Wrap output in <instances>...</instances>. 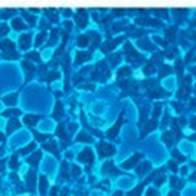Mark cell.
<instances>
[{
  "label": "cell",
  "mask_w": 196,
  "mask_h": 196,
  "mask_svg": "<svg viewBox=\"0 0 196 196\" xmlns=\"http://www.w3.org/2000/svg\"><path fill=\"white\" fill-rule=\"evenodd\" d=\"M169 166H170V169H171L174 173H175V171H178V167H177V165L174 163L173 161H170V162H169Z\"/></svg>",
  "instance_id": "obj_14"
},
{
  "label": "cell",
  "mask_w": 196,
  "mask_h": 196,
  "mask_svg": "<svg viewBox=\"0 0 196 196\" xmlns=\"http://www.w3.org/2000/svg\"><path fill=\"white\" fill-rule=\"evenodd\" d=\"M80 173H81V170L78 169L77 166H72V174L73 175H80Z\"/></svg>",
  "instance_id": "obj_13"
},
{
  "label": "cell",
  "mask_w": 196,
  "mask_h": 196,
  "mask_svg": "<svg viewBox=\"0 0 196 196\" xmlns=\"http://www.w3.org/2000/svg\"><path fill=\"white\" fill-rule=\"evenodd\" d=\"M149 170H150V163H148V162L143 163L141 166L136 167V171H137L139 175H144V174H145L146 171H149Z\"/></svg>",
  "instance_id": "obj_6"
},
{
  "label": "cell",
  "mask_w": 196,
  "mask_h": 196,
  "mask_svg": "<svg viewBox=\"0 0 196 196\" xmlns=\"http://www.w3.org/2000/svg\"><path fill=\"white\" fill-rule=\"evenodd\" d=\"M169 196H179L177 192H171V194H169Z\"/></svg>",
  "instance_id": "obj_21"
},
{
  "label": "cell",
  "mask_w": 196,
  "mask_h": 196,
  "mask_svg": "<svg viewBox=\"0 0 196 196\" xmlns=\"http://www.w3.org/2000/svg\"><path fill=\"white\" fill-rule=\"evenodd\" d=\"M163 140L166 141L167 144H171V139H170V135H165V137H163Z\"/></svg>",
  "instance_id": "obj_17"
},
{
  "label": "cell",
  "mask_w": 196,
  "mask_h": 196,
  "mask_svg": "<svg viewBox=\"0 0 196 196\" xmlns=\"http://www.w3.org/2000/svg\"><path fill=\"white\" fill-rule=\"evenodd\" d=\"M67 169H68V167H67V163L64 162V163L62 165V175H63V177L65 178V179H67V178H68V174H67Z\"/></svg>",
  "instance_id": "obj_11"
},
{
  "label": "cell",
  "mask_w": 196,
  "mask_h": 196,
  "mask_svg": "<svg viewBox=\"0 0 196 196\" xmlns=\"http://www.w3.org/2000/svg\"><path fill=\"white\" fill-rule=\"evenodd\" d=\"M47 187H49V182H47L46 177L41 175V178H39V192H41L42 195H46Z\"/></svg>",
  "instance_id": "obj_3"
},
{
  "label": "cell",
  "mask_w": 196,
  "mask_h": 196,
  "mask_svg": "<svg viewBox=\"0 0 196 196\" xmlns=\"http://www.w3.org/2000/svg\"><path fill=\"white\" fill-rule=\"evenodd\" d=\"M102 173H112V174H119V171H118V170H115L114 167H112V163H111V162H107L106 165H103Z\"/></svg>",
  "instance_id": "obj_7"
},
{
  "label": "cell",
  "mask_w": 196,
  "mask_h": 196,
  "mask_svg": "<svg viewBox=\"0 0 196 196\" xmlns=\"http://www.w3.org/2000/svg\"><path fill=\"white\" fill-rule=\"evenodd\" d=\"M56 194H58V187H54L51 190V196H56Z\"/></svg>",
  "instance_id": "obj_18"
},
{
  "label": "cell",
  "mask_w": 196,
  "mask_h": 196,
  "mask_svg": "<svg viewBox=\"0 0 196 196\" xmlns=\"http://www.w3.org/2000/svg\"><path fill=\"white\" fill-rule=\"evenodd\" d=\"M171 184H173V186H177V184H178V186H182V182H181V181H177V178L173 177V178H171Z\"/></svg>",
  "instance_id": "obj_15"
},
{
  "label": "cell",
  "mask_w": 196,
  "mask_h": 196,
  "mask_svg": "<svg viewBox=\"0 0 196 196\" xmlns=\"http://www.w3.org/2000/svg\"><path fill=\"white\" fill-rule=\"evenodd\" d=\"M191 181H192V182H196V173L194 174V175H191Z\"/></svg>",
  "instance_id": "obj_19"
},
{
  "label": "cell",
  "mask_w": 196,
  "mask_h": 196,
  "mask_svg": "<svg viewBox=\"0 0 196 196\" xmlns=\"http://www.w3.org/2000/svg\"><path fill=\"white\" fill-rule=\"evenodd\" d=\"M141 191H143V186H137L133 191H131V192H128L127 195L128 196H140L141 195Z\"/></svg>",
  "instance_id": "obj_8"
},
{
  "label": "cell",
  "mask_w": 196,
  "mask_h": 196,
  "mask_svg": "<svg viewBox=\"0 0 196 196\" xmlns=\"http://www.w3.org/2000/svg\"><path fill=\"white\" fill-rule=\"evenodd\" d=\"M174 157H175V158H178V160H179V161H184V157H182L179 153H178V152H174Z\"/></svg>",
  "instance_id": "obj_16"
},
{
  "label": "cell",
  "mask_w": 196,
  "mask_h": 196,
  "mask_svg": "<svg viewBox=\"0 0 196 196\" xmlns=\"http://www.w3.org/2000/svg\"><path fill=\"white\" fill-rule=\"evenodd\" d=\"M9 166H11V169H17V166H19V163H17V158H16V156H13V157H12V160H11V162H9Z\"/></svg>",
  "instance_id": "obj_10"
},
{
  "label": "cell",
  "mask_w": 196,
  "mask_h": 196,
  "mask_svg": "<svg viewBox=\"0 0 196 196\" xmlns=\"http://www.w3.org/2000/svg\"><path fill=\"white\" fill-rule=\"evenodd\" d=\"M115 153V149L112 148L111 145H106V144H101V146H99V154L102 157L103 156H111Z\"/></svg>",
  "instance_id": "obj_1"
},
{
  "label": "cell",
  "mask_w": 196,
  "mask_h": 196,
  "mask_svg": "<svg viewBox=\"0 0 196 196\" xmlns=\"http://www.w3.org/2000/svg\"><path fill=\"white\" fill-rule=\"evenodd\" d=\"M0 140H3V137H2V135H0Z\"/></svg>",
  "instance_id": "obj_23"
},
{
  "label": "cell",
  "mask_w": 196,
  "mask_h": 196,
  "mask_svg": "<svg viewBox=\"0 0 196 196\" xmlns=\"http://www.w3.org/2000/svg\"><path fill=\"white\" fill-rule=\"evenodd\" d=\"M78 160H80L81 162H91V161H93V154H91L90 150H85L78 156Z\"/></svg>",
  "instance_id": "obj_5"
},
{
  "label": "cell",
  "mask_w": 196,
  "mask_h": 196,
  "mask_svg": "<svg viewBox=\"0 0 196 196\" xmlns=\"http://www.w3.org/2000/svg\"><path fill=\"white\" fill-rule=\"evenodd\" d=\"M140 157H141L140 154H135V156L132 157V158H131V160H128L127 162H124L123 165H122V166H123L124 169H132V167L135 166V163H136L137 161L140 160Z\"/></svg>",
  "instance_id": "obj_4"
},
{
  "label": "cell",
  "mask_w": 196,
  "mask_h": 196,
  "mask_svg": "<svg viewBox=\"0 0 196 196\" xmlns=\"http://www.w3.org/2000/svg\"><path fill=\"white\" fill-rule=\"evenodd\" d=\"M146 196H158V191H156L154 188H149L146 191Z\"/></svg>",
  "instance_id": "obj_12"
},
{
  "label": "cell",
  "mask_w": 196,
  "mask_h": 196,
  "mask_svg": "<svg viewBox=\"0 0 196 196\" xmlns=\"http://www.w3.org/2000/svg\"><path fill=\"white\" fill-rule=\"evenodd\" d=\"M26 183H28V188L33 192V191H34V186H36V173H34V171H30L28 174Z\"/></svg>",
  "instance_id": "obj_2"
},
{
  "label": "cell",
  "mask_w": 196,
  "mask_h": 196,
  "mask_svg": "<svg viewBox=\"0 0 196 196\" xmlns=\"http://www.w3.org/2000/svg\"><path fill=\"white\" fill-rule=\"evenodd\" d=\"M39 157H41V153H37L36 156H34V158H29L28 160V162L32 165V166H37L38 165V160H39Z\"/></svg>",
  "instance_id": "obj_9"
},
{
  "label": "cell",
  "mask_w": 196,
  "mask_h": 196,
  "mask_svg": "<svg viewBox=\"0 0 196 196\" xmlns=\"http://www.w3.org/2000/svg\"><path fill=\"white\" fill-rule=\"evenodd\" d=\"M112 196H122V192H120V191H118V192H115Z\"/></svg>",
  "instance_id": "obj_20"
},
{
  "label": "cell",
  "mask_w": 196,
  "mask_h": 196,
  "mask_svg": "<svg viewBox=\"0 0 196 196\" xmlns=\"http://www.w3.org/2000/svg\"><path fill=\"white\" fill-rule=\"evenodd\" d=\"M3 170H4V167H3V162H2L0 163V171H3Z\"/></svg>",
  "instance_id": "obj_22"
}]
</instances>
